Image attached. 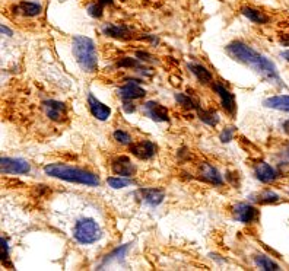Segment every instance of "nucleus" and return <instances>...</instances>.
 <instances>
[{"label": "nucleus", "instance_id": "nucleus-4", "mask_svg": "<svg viewBox=\"0 0 289 271\" xmlns=\"http://www.w3.org/2000/svg\"><path fill=\"white\" fill-rule=\"evenodd\" d=\"M102 236L101 226L92 217H80L73 226V238L82 245H91Z\"/></svg>", "mask_w": 289, "mask_h": 271}, {"label": "nucleus", "instance_id": "nucleus-7", "mask_svg": "<svg viewBox=\"0 0 289 271\" xmlns=\"http://www.w3.org/2000/svg\"><path fill=\"white\" fill-rule=\"evenodd\" d=\"M234 216L241 223H254L259 219V210L247 203H240L234 207Z\"/></svg>", "mask_w": 289, "mask_h": 271}, {"label": "nucleus", "instance_id": "nucleus-30", "mask_svg": "<svg viewBox=\"0 0 289 271\" xmlns=\"http://www.w3.org/2000/svg\"><path fill=\"white\" fill-rule=\"evenodd\" d=\"M234 134H235V127H226L225 130H222L219 139H221L222 143H230L234 139Z\"/></svg>", "mask_w": 289, "mask_h": 271}, {"label": "nucleus", "instance_id": "nucleus-18", "mask_svg": "<svg viewBox=\"0 0 289 271\" xmlns=\"http://www.w3.org/2000/svg\"><path fill=\"white\" fill-rule=\"evenodd\" d=\"M263 105L272 109H278L283 112H289V95H276V97L264 99Z\"/></svg>", "mask_w": 289, "mask_h": 271}, {"label": "nucleus", "instance_id": "nucleus-34", "mask_svg": "<svg viewBox=\"0 0 289 271\" xmlns=\"http://www.w3.org/2000/svg\"><path fill=\"white\" fill-rule=\"evenodd\" d=\"M2 34H6L8 37H10V35H12V31H10L9 28H6L5 25H2Z\"/></svg>", "mask_w": 289, "mask_h": 271}, {"label": "nucleus", "instance_id": "nucleus-14", "mask_svg": "<svg viewBox=\"0 0 289 271\" xmlns=\"http://www.w3.org/2000/svg\"><path fill=\"white\" fill-rule=\"evenodd\" d=\"M254 174H256V178L261 183H264V184H269L272 181H275L276 176H278L275 168L270 166L267 162H259L256 165L254 166Z\"/></svg>", "mask_w": 289, "mask_h": 271}, {"label": "nucleus", "instance_id": "nucleus-36", "mask_svg": "<svg viewBox=\"0 0 289 271\" xmlns=\"http://www.w3.org/2000/svg\"><path fill=\"white\" fill-rule=\"evenodd\" d=\"M286 153H288V156H289V147H288V152H286Z\"/></svg>", "mask_w": 289, "mask_h": 271}, {"label": "nucleus", "instance_id": "nucleus-29", "mask_svg": "<svg viewBox=\"0 0 289 271\" xmlns=\"http://www.w3.org/2000/svg\"><path fill=\"white\" fill-rule=\"evenodd\" d=\"M114 139L121 145H130L132 143V137L127 134L123 130H116L114 131Z\"/></svg>", "mask_w": 289, "mask_h": 271}, {"label": "nucleus", "instance_id": "nucleus-15", "mask_svg": "<svg viewBox=\"0 0 289 271\" xmlns=\"http://www.w3.org/2000/svg\"><path fill=\"white\" fill-rule=\"evenodd\" d=\"M102 32L107 37L117 39H129L132 38V31L125 27V25H113V24H107L102 27Z\"/></svg>", "mask_w": 289, "mask_h": 271}, {"label": "nucleus", "instance_id": "nucleus-16", "mask_svg": "<svg viewBox=\"0 0 289 271\" xmlns=\"http://www.w3.org/2000/svg\"><path fill=\"white\" fill-rule=\"evenodd\" d=\"M200 175L202 178L213 185H222L223 184V179H222V175L219 174V171L212 166L211 164H202L200 165Z\"/></svg>", "mask_w": 289, "mask_h": 271}, {"label": "nucleus", "instance_id": "nucleus-24", "mask_svg": "<svg viewBox=\"0 0 289 271\" xmlns=\"http://www.w3.org/2000/svg\"><path fill=\"white\" fill-rule=\"evenodd\" d=\"M111 3H113V0H99L98 3H92V5L88 8V13H89L92 18H101V16H102L104 6L111 5Z\"/></svg>", "mask_w": 289, "mask_h": 271}, {"label": "nucleus", "instance_id": "nucleus-35", "mask_svg": "<svg viewBox=\"0 0 289 271\" xmlns=\"http://www.w3.org/2000/svg\"><path fill=\"white\" fill-rule=\"evenodd\" d=\"M282 57L286 58V60L289 61V51H285V53H282Z\"/></svg>", "mask_w": 289, "mask_h": 271}, {"label": "nucleus", "instance_id": "nucleus-8", "mask_svg": "<svg viewBox=\"0 0 289 271\" xmlns=\"http://www.w3.org/2000/svg\"><path fill=\"white\" fill-rule=\"evenodd\" d=\"M143 111L146 116L149 117L151 120H154L156 123H165L170 120L168 116V109L161 105L159 102H155V101H148L143 105Z\"/></svg>", "mask_w": 289, "mask_h": 271}, {"label": "nucleus", "instance_id": "nucleus-20", "mask_svg": "<svg viewBox=\"0 0 289 271\" xmlns=\"http://www.w3.org/2000/svg\"><path fill=\"white\" fill-rule=\"evenodd\" d=\"M241 12H242L244 16H247L254 24H267L269 22V16H266L260 10H256L253 8H242Z\"/></svg>", "mask_w": 289, "mask_h": 271}, {"label": "nucleus", "instance_id": "nucleus-22", "mask_svg": "<svg viewBox=\"0 0 289 271\" xmlns=\"http://www.w3.org/2000/svg\"><path fill=\"white\" fill-rule=\"evenodd\" d=\"M254 262H256V265H257L259 268H261V270H266V271L280 270L279 265H278L275 261H272L269 257H266V255H257V257L254 258Z\"/></svg>", "mask_w": 289, "mask_h": 271}, {"label": "nucleus", "instance_id": "nucleus-25", "mask_svg": "<svg viewBox=\"0 0 289 271\" xmlns=\"http://www.w3.org/2000/svg\"><path fill=\"white\" fill-rule=\"evenodd\" d=\"M175 101L187 109H199V104L193 99L190 95H184V94H175Z\"/></svg>", "mask_w": 289, "mask_h": 271}, {"label": "nucleus", "instance_id": "nucleus-19", "mask_svg": "<svg viewBox=\"0 0 289 271\" xmlns=\"http://www.w3.org/2000/svg\"><path fill=\"white\" fill-rule=\"evenodd\" d=\"M189 69L192 70V73L197 78L199 82H202V83H211L213 80V76L212 73L208 70V69L202 66V64H197V63H192V64H189Z\"/></svg>", "mask_w": 289, "mask_h": 271}, {"label": "nucleus", "instance_id": "nucleus-28", "mask_svg": "<svg viewBox=\"0 0 289 271\" xmlns=\"http://www.w3.org/2000/svg\"><path fill=\"white\" fill-rule=\"evenodd\" d=\"M127 251H129V245H125V246H121V248H117L116 251L111 252L110 255H107L104 264H106V262L113 261V260H121V258H123V257L126 255V252Z\"/></svg>", "mask_w": 289, "mask_h": 271}, {"label": "nucleus", "instance_id": "nucleus-1", "mask_svg": "<svg viewBox=\"0 0 289 271\" xmlns=\"http://www.w3.org/2000/svg\"><path fill=\"white\" fill-rule=\"evenodd\" d=\"M226 53L234 60H237V61L253 69L254 72H257L261 78L269 80L270 83L282 86V80H280L275 63L270 61L269 58L264 57L260 53H257L256 50L251 49L250 46H247L241 41H234L226 47Z\"/></svg>", "mask_w": 289, "mask_h": 271}, {"label": "nucleus", "instance_id": "nucleus-17", "mask_svg": "<svg viewBox=\"0 0 289 271\" xmlns=\"http://www.w3.org/2000/svg\"><path fill=\"white\" fill-rule=\"evenodd\" d=\"M140 194L144 203L151 207H156L164 201V191L158 188H144V190H140Z\"/></svg>", "mask_w": 289, "mask_h": 271}, {"label": "nucleus", "instance_id": "nucleus-2", "mask_svg": "<svg viewBox=\"0 0 289 271\" xmlns=\"http://www.w3.org/2000/svg\"><path fill=\"white\" fill-rule=\"evenodd\" d=\"M44 172L48 176L58 178L68 183H75V184L88 185V187H98L99 185V178L95 174L80 169V168H73L65 164H50L44 168Z\"/></svg>", "mask_w": 289, "mask_h": 271}, {"label": "nucleus", "instance_id": "nucleus-6", "mask_svg": "<svg viewBox=\"0 0 289 271\" xmlns=\"http://www.w3.org/2000/svg\"><path fill=\"white\" fill-rule=\"evenodd\" d=\"M213 89H215V92L218 94V97L221 99L222 108L231 117L235 116V112H237V102H235L234 94H231L230 89L225 87L223 85H221V83H215V85H213Z\"/></svg>", "mask_w": 289, "mask_h": 271}, {"label": "nucleus", "instance_id": "nucleus-26", "mask_svg": "<svg viewBox=\"0 0 289 271\" xmlns=\"http://www.w3.org/2000/svg\"><path fill=\"white\" fill-rule=\"evenodd\" d=\"M257 197L259 198H253L254 201H259L261 204H270V203H276V201H279V195L276 193H273V191H263V193L257 194Z\"/></svg>", "mask_w": 289, "mask_h": 271}, {"label": "nucleus", "instance_id": "nucleus-11", "mask_svg": "<svg viewBox=\"0 0 289 271\" xmlns=\"http://www.w3.org/2000/svg\"><path fill=\"white\" fill-rule=\"evenodd\" d=\"M113 172L120 176H133L136 174V166L132 164V161L127 156H120L113 161Z\"/></svg>", "mask_w": 289, "mask_h": 271}, {"label": "nucleus", "instance_id": "nucleus-37", "mask_svg": "<svg viewBox=\"0 0 289 271\" xmlns=\"http://www.w3.org/2000/svg\"><path fill=\"white\" fill-rule=\"evenodd\" d=\"M60 2H63V0H60Z\"/></svg>", "mask_w": 289, "mask_h": 271}, {"label": "nucleus", "instance_id": "nucleus-23", "mask_svg": "<svg viewBox=\"0 0 289 271\" xmlns=\"http://www.w3.org/2000/svg\"><path fill=\"white\" fill-rule=\"evenodd\" d=\"M20 12L27 16H35V15H39L41 12V5L38 3H32V2H22L19 5Z\"/></svg>", "mask_w": 289, "mask_h": 271}, {"label": "nucleus", "instance_id": "nucleus-13", "mask_svg": "<svg viewBox=\"0 0 289 271\" xmlns=\"http://www.w3.org/2000/svg\"><path fill=\"white\" fill-rule=\"evenodd\" d=\"M88 105H89V109H91V112H92V116L98 118V120H101V121H106L110 118L111 116V109L110 107H107L104 105L99 99H96L92 94H89V97H88Z\"/></svg>", "mask_w": 289, "mask_h": 271}, {"label": "nucleus", "instance_id": "nucleus-32", "mask_svg": "<svg viewBox=\"0 0 289 271\" xmlns=\"http://www.w3.org/2000/svg\"><path fill=\"white\" fill-rule=\"evenodd\" d=\"M9 258V246H8V241L5 238H2V261L6 262Z\"/></svg>", "mask_w": 289, "mask_h": 271}, {"label": "nucleus", "instance_id": "nucleus-10", "mask_svg": "<svg viewBox=\"0 0 289 271\" xmlns=\"http://www.w3.org/2000/svg\"><path fill=\"white\" fill-rule=\"evenodd\" d=\"M44 111L50 120L53 121H63L65 117H66V105L63 102H58V101H54V99H50V101H46L44 104Z\"/></svg>", "mask_w": 289, "mask_h": 271}, {"label": "nucleus", "instance_id": "nucleus-33", "mask_svg": "<svg viewBox=\"0 0 289 271\" xmlns=\"http://www.w3.org/2000/svg\"><path fill=\"white\" fill-rule=\"evenodd\" d=\"M123 108H125V111L126 112H135V109H136V107L132 104V101H125L123 102Z\"/></svg>", "mask_w": 289, "mask_h": 271}, {"label": "nucleus", "instance_id": "nucleus-31", "mask_svg": "<svg viewBox=\"0 0 289 271\" xmlns=\"http://www.w3.org/2000/svg\"><path fill=\"white\" fill-rule=\"evenodd\" d=\"M117 66H118V67H139V61L135 60V58L126 57L123 58L121 61H118Z\"/></svg>", "mask_w": 289, "mask_h": 271}, {"label": "nucleus", "instance_id": "nucleus-9", "mask_svg": "<svg viewBox=\"0 0 289 271\" xmlns=\"http://www.w3.org/2000/svg\"><path fill=\"white\" fill-rule=\"evenodd\" d=\"M139 80H129V83H126L125 86L118 87L117 94L118 97L123 98L125 101H133V99H139L146 95L143 87L139 86Z\"/></svg>", "mask_w": 289, "mask_h": 271}, {"label": "nucleus", "instance_id": "nucleus-21", "mask_svg": "<svg viewBox=\"0 0 289 271\" xmlns=\"http://www.w3.org/2000/svg\"><path fill=\"white\" fill-rule=\"evenodd\" d=\"M197 111H199V118L202 120L204 124L215 127L219 123V116H218L216 111H213V109H200V108Z\"/></svg>", "mask_w": 289, "mask_h": 271}, {"label": "nucleus", "instance_id": "nucleus-3", "mask_svg": "<svg viewBox=\"0 0 289 271\" xmlns=\"http://www.w3.org/2000/svg\"><path fill=\"white\" fill-rule=\"evenodd\" d=\"M73 56L77 64L87 73H94L98 67V57L94 41L88 37L77 35L73 38Z\"/></svg>", "mask_w": 289, "mask_h": 271}, {"label": "nucleus", "instance_id": "nucleus-5", "mask_svg": "<svg viewBox=\"0 0 289 271\" xmlns=\"http://www.w3.org/2000/svg\"><path fill=\"white\" fill-rule=\"evenodd\" d=\"M0 164H2V174L5 175L28 174L31 171V165L19 157H15V159L13 157H2Z\"/></svg>", "mask_w": 289, "mask_h": 271}, {"label": "nucleus", "instance_id": "nucleus-27", "mask_svg": "<svg viewBox=\"0 0 289 271\" xmlns=\"http://www.w3.org/2000/svg\"><path fill=\"white\" fill-rule=\"evenodd\" d=\"M107 183L108 185L111 187V188H114V190H118V188H125V187H129V185H132V179H127V176L126 178H108L107 179Z\"/></svg>", "mask_w": 289, "mask_h": 271}, {"label": "nucleus", "instance_id": "nucleus-12", "mask_svg": "<svg viewBox=\"0 0 289 271\" xmlns=\"http://www.w3.org/2000/svg\"><path fill=\"white\" fill-rule=\"evenodd\" d=\"M130 152L136 157L148 161V159L154 157L155 153H156V146L152 142H149V140H142L139 143H135V145L130 146Z\"/></svg>", "mask_w": 289, "mask_h": 271}]
</instances>
